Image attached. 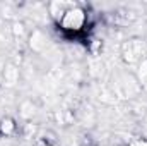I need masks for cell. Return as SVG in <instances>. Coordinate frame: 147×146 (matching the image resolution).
I'll use <instances>...</instances> for the list:
<instances>
[{
    "label": "cell",
    "instance_id": "1",
    "mask_svg": "<svg viewBox=\"0 0 147 146\" xmlns=\"http://www.w3.org/2000/svg\"><path fill=\"white\" fill-rule=\"evenodd\" d=\"M86 23H87V14H86V10L80 9V7L75 5V3L65 10V14H63L62 19L58 21L60 28H62L63 31H67V33H79V31H82L84 26H86Z\"/></svg>",
    "mask_w": 147,
    "mask_h": 146
},
{
    "label": "cell",
    "instance_id": "2",
    "mask_svg": "<svg viewBox=\"0 0 147 146\" xmlns=\"http://www.w3.org/2000/svg\"><path fill=\"white\" fill-rule=\"evenodd\" d=\"M16 120L12 117H3L0 120V134L2 136H12L16 132Z\"/></svg>",
    "mask_w": 147,
    "mask_h": 146
},
{
    "label": "cell",
    "instance_id": "3",
    "mask_svg": "<svg viewBox=\"0 0 147 146\" xmlns=\"http://www.w3.org/2000/svg\"><path fill=\"white\" fill-rule=\"evenodd\" d=\"M130 146H147V141H144V139H135V141H132Z\"/></svg>",
    "mask_w": 147,
    "mask_h": 146
}]
</instances>
